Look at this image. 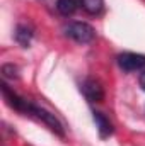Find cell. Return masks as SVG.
Instances as JSON below:
<instances>
[{"label":"cell","mask_w":145,"mask_h":146,"mask_svg":"<svg viewBox=\"0 0 145 146\" xmlns=\"http://www.w3.org/2000/svg\"><path fill=\"white\" fill-rule=\"evenodd\" d=\"M2 75H3L5 78L14 80V78H17V76H19V68H17V66H14L12 63L3 65V66H2Z\"/></svg>","instance_id":"cell-9"},{"label":"cell","mask_w":145,"mask_h":146,"mask_svg":"<svg viewBox=\"0 0 145 146\" xmlns=\"http://www.w3.org/2000/svg\"><path fill=\"white\" fill-rule=\"evenodd\" d=\"M94 122L97 126V131H99V138L101 139H106V138H109L114 133L113 122L109 121V117H106L103 112H94Z\"/></svg>","instance_id":"cell-5"},{"label":"cell","mask_w":145,"mask_h":146,"mask_svg":"<svg viewBox=\"0 0 145 146\" xmlns=\"http://www.w3.org/2000/svg\"><path fill=\"white\" fill-rule=\"evenodd\" d=\"M15 41L22 46V48H29V44H31V39L34 36V31L29 27V26H26V24H19L17 27H15Z\"/></svg>","instance_id":"cell-6"},{"label":"cell","mask_w":145,"mask_h":146,"mask_svg":"<svg viewBox=\"0 0 145 146\" xmlns=\"http://www.w3.org/2000/svg\"><path fill=\"white\" fill-rule=\"evenodd\" d=\"M80 90H82V94L85 95V99L89 102H103L104 100V88L94 78H85Z\"/></svg>","instance_id":"cell-4"},{"label":"cell","mask_w":145,"mask_h":146,"mask_svg":"<svg viewBox=\"0 0 145 146\" xmlns=\"http://www.w3.org/2000/svg\"><path fill=\"white\" fill-rule=\"evenodd\" d=\"M79 5H80V3H79L77 0H56V10H58L62 15H65V17L73 15V14L77 12Z\"/></svg>","instance_id":"cell-7"},{"label":"cell","mask_w":145,"mask_h":146,"mask_svg":"<svg viewBox=\"0 0 145 146\" xmlns=\"http://www.w3.org/2000/svg\"><path fill=\"white\" fill-rule=\"evenodd\" d=\"M65 34L79 44H89L96 37V29L87 22H72L67 26Z\"/></svg>","instance_id":"cell-1"},{"label":"cell","mask_w":145,"mask_h":146,"mask_svg":"<svg viewBox=\"0 0 145 146\" xmlns=\"http://www.w3.org/2000/svg\"><path fill=\"white\" fill-rule=\"evenodd\" d=\"M138 83H140V87H142V90H145V72L140 75V78H138Z\"/></svg>","instance_id":"cell-10"},{"label":"cell","mask_w":145,"mask_h":146,"mask_svg":"<svg viewBox=\"0 0 145 146\" xmlns=\"http://www.w3.org/2000/svg\"><path fill=\"white\" fill-rule=\"evenodd\" d=\"M118 65L123 72H137L145 68V54L140 53H121L118 56Z\"/></svg>","instance_id":"cell-3"},{"label":"cell","mask_w":145,"mask_h":146,"mask_svg":"<svg viewBox=\"0 0 145 146\" xmlns=\"http://www.w3.org/2000/svg\"><path fill=\"white\" fill-rule=\"evenodd\" d=\"M79 3L82 5V9L91 14V15H97L103 12L104 9V0H79Z\"/></svg>","instance_id":"cell-8"},{"label":"cell","mask_w":145,"mask_h":146,"mask_svg":"<svg viewBox=\"0 0 145 146\" xmlns=\"http://www.w3.org/2000/svg\"><path fill=\"white\" fill-rule=\"evenodd\" d=\"M28 114H31V115H34L38 119H41V121H43L53 133H56L60 138L65 136V127H63V124L58 121V117H56L55 114L48 112L46 109H43V107H39V106H34V104H31V102H29V107H28Z\"/></svg>","instance_id":"cell-2"}]
</instances>
